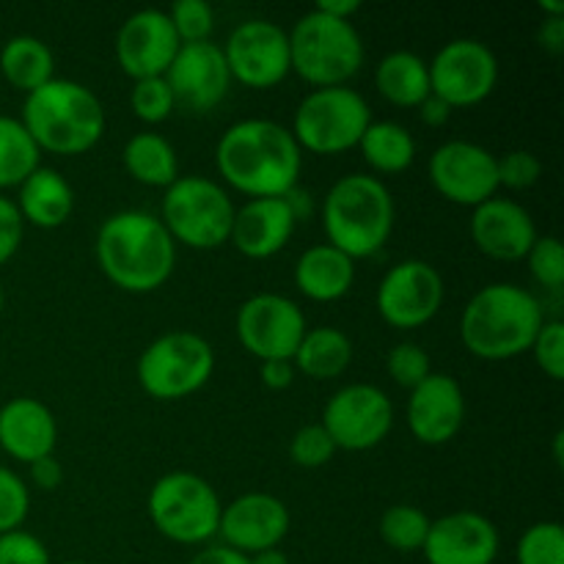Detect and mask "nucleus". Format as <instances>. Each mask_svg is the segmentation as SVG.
I'll use <instances>...</instances> for the list:
<instances>
[{
    "instance_id": "nucleus-1",
    "label": "nucleus",
    "mask_w": 564,
    "mask_h": 564,
    "mask_svg": "<svg viewBox=\"0 0 564 564\" xmlns=\"http://www.w3.org/2000/svg\"><path fill=\"white\" fill-rule=\"evenodd\" d=\"M215 165L229 187L248 198H284L297 187L303 152L290 127L270 119H242L226 127Z\"/></svg>"
},
{
    "instance_id": "nucleus-2",
    "label": "nucleus",
    "mask_w": 564,
    "mask_h": 564,
    "mask_svg": "<svg viewBox=\"0 0 564 564\" xmlns=\"http://www.w3.org/2000/svg\"><path fill=\"white\" fill-rule=\"evenodd\" d=\"M105 279L132 295L160 290L176 268V242L158 215L124 209L102 220L94 242Z\"/></svg>"
},
{
    "instance_id": "nucleus-3",
    "label": "nucleus",
    "mask_w": 564,
    "mask_h": 564,
    "mask_svg": "<svg viewBox=\"0 0 564 564\" xmlns=\"http://www.w3.org/2000/svg\"><path fill=\"white\" fill-rule=\"evenodd\" d=\"M545 323L543 303L523 286L488 284L466 303L460 317L463 347L482 361H512L532 350Z\"/></svg>"
},
{
    "instance_id": "nucleus-4",
    "label": "nucleus",
    "mask_w": 564,
    "mask_h": 564,
    "mask_svg": "<svg viewBox=\"0 0 564 564\" xmlns=\"http://www.w3.org/2000/svg\"><path fill=\"white\" fill-rule=\"evenodd\" d=\"M20 121L39 152L61 158L91 152L102 141L108 124L102 99L69 77H53L42 88L25 94Z\"/></svg>"
},
{
    "instance_id": "nucleus-5",
    "label": "nucleus",
    "mask_w": 564,
    "mask_h": 564,
    "mask_svg": "<svg viewBox=\"0 0 564 564\" xmlns=\"http://www.w3.org/2000/svg\"><path fill=\"white\" fill-rule=\"evenodd\" d=\"M394 196L380 176L347 174L323 198V229L328 246L345 257L369 259L383 251L394 231Z\"/></svg>"
},
{
    "instance_id": "nucleus-6",
    "label": "nucleus",
    "mask_w": 564,
    "mask_h": 564,
    "mask_svg": "<svg viewBox=\"0 0 564 564\" xmlns=\"http://www.w3.org/2000/svg\"><path fill=\"white\" fill-rule=\"evenodd\" d=\"M290 64L314 88L347 86L364 66V39L350 20H334L312 9L286 31Z\"/></svg>"
},
{
    "instance_id": "nucleus-7",
    "label": "nucleus",
    "mask_w": 564,
    "mask_h": 564,
    "mask_svg": "<svg viewBox=\"0 0 564 564\" xmlns=\"http://www.w3.org/2000/svg\"><path fill=\"white\" fill-rule=\"evenodd\" d=\"M235 202L229 191L207 176H180L171 187H165L163 220L165 231L176 246H187L193 251H215L226 246L235 224Z\"/></svg>"
},
{
    "instance_id": "nucleus-8",
    "label": "nucleus",
    "mask_w": 564,
    "mask_h": 564,
    "mask_svg": "<svg viewBox=\"0 0 564 564\" xmlns=\"http://www.w3.org/2000/svg\"><path fill=\"white\" fill-rule=\"evenodd\" d=\"M220 510L218 490L193 471L163 474L147 496L149 521L176 545H207L218 538Z\"/></svg>"
},
{
    "instance_id": "nucleus-9",
    "label": "nucleus",
    "mask_w": 564,
    "mask_h": 564,
    "mask_svg": "<svg viewBox=\"0 0 564 564\" xmlns=\"http://www.w3.org/2000/svg\"><path fill=\"white\" fill-rule=\"evenodd\" d=\"M215 372V350L193 330H169L138 356L135 378L147 397L180 402L202 391Z\"/></svg>"
},
{
    "instance_id": "nucleus-10",
    "label": "nucleus",
    "mask_w": 564,
    "mask_h": 564,
    "mask_svg": "<svg viewBox=\"0 0 564 564\" xmlns=\"http://www.w3.org/2000/svg\"><path fill=\"white\" fill-rule=\"evenodd\" d=\"M372 121V108L356 88H314L295 108L290 132L301 152L334 158L356 149Z\"/></svg>"
},
{
    "instance_id": "nucleus-11",
    "label": "nucleus",
    "mask_w": 564,
    "mask_h": 564,
    "mask_svg": "<svg viewBox=\"0 0 564 564\" xmlns=\"http://www.w3.org/2000/svg\"><path fill=\"white\" fill-rule=\"evenodd\" d=\"M427 66L430 91L452 110L482 105L499 83V58L479 39H452Z\"/></svg>"
},
{
    "instance_id": "nucleus-12",
    "label": "nucleus",
    "mask_w": 564,
    "mask_h": 564,
    "mask_svg": "<svg viewBox=\"0 0 564 564\" xmlns=\"http://www.w3.org/2000/svg\"><path fill=\"white\" fill-rule=\"evenodd\" d=\"M319 424L336 449L369 452L389 438L394 427V405L380 386L350 383L325 402Z\"/></svg>"
},
{
    "instance_id": "nucleus-13",
    "label": "nucleus",
    "mask_w": 564,
    "mask_h": 564,
    "mask_svg": "<svg viewBox=\"0 0 564 564\" xmlns=\"http://www.w3.org/2000/svg\"><path fill=\"white\" fill-rule=\"evenodd\" d=\"M235 334L257 361H292L306 334V317L292 297L259 292L237 308Z\"/></svg>"
},
{
    "instance_id": "nucleus-14",
    "label": "nucleus",
    "mask_w": 564,
    "mask_h": 564,
    "mask_svg": "<svg viewBox=\"0 0 564 564\" xmlns=\"http://www.w3.org/2000/svg\"><path fill=\"white\" fill-rule=\"evenodd\" d=\"M444 279L424 259H405L386 270L375 292L380 319L397 330H413L438 317L444 306Z\"/></svg>"
},
{
    "instance_id": "nucleus-15",
    "label": "nucleus",
    "mask_w": 564,
    "mask_h": 564,
    "mask_svg": "<svg viewBox=\"0 0 564 564\" xmlns=\"http://www.w3.org/2000/svg\"><path fill=\"white\" fill-rule=\"evenodd\" d=\"M220 50H224L231 83H240L246 88L268 91L284 83L292 72L290 36L284 28L270 20L240 22Z\"/></svg>"
},
{
    "instance_id": "nucleus-16",
    "label": "nucleus",
    "mask_w": 564,
    "mask_h": 564,
    "mask_svg": "<svg viewBox=\"0 0 564 564\" xmlns=\"http://www.w3.org/2000/svg\"><path fill=\"white\" fill-rule=\"evenodd\" d=\"M427 174L438 196L457 207H479L499 196V174H496V154L474 141L441 143L427 163Z\"/></svg>"
},
{
    "instance_id": "nucleus-17",
    "label": "nucleus",
    "mask_w": 564,
    "mask_h": 564,
    "mask_svg": "<svg viewBox=\"0 0 564 564\" xmlns=\"http://www.w3.org/2000/svg\"><path fill=\"white\" fill-rule=\"evenodd\" d=\"M163 77L174 94L176 108L198 116L218 108L231 88L224 50L213 42L182 44Z\"/></svg>"
},
{
    "instance_id": "nucleus-18",
    "label": "nucleus",
    "mask_w": 564,
    "mask_h": 564,
    "mask_svg": "<svg viewBox=\"0 0 564 564\" xmlns=\"http://www.w3.org/2000/svg\"><path fill=\"white\" fill-rule=\"evenodd\" d=\"M180 47L182 42L169 14L160 9H141L127 17L113 42L116 64L132 77V83L143 77H163Z\"/></svg>"
},
{
    "instance_id": "nucleus-19",
    "label": "nucleus",
    "mask_w": 564,
    "mask_h": 564,
    "mask_svg": "<svg viewBox=\"0 0 564 564\" xmlns=\"http://www.w3.org/2000/svg\"><path fill=\"white\" fill-rule=\"evenodd\" d=\"M290 527V510L279 496L242 494L220 510L218 538L237 554L253 556L259 551L279 549Z\"/></svg>"
},
{
    "instance_id": "nucleus-20",
    "label": "nucleus",
    "mask_w": 564,
    "mask_h": 564,
    "mask_svg": "<svg viewBox=\"0 0 564 564\" xmlns=\"http://www.w3.org/2000/svg\"><path fill=\"white\" fill-rule=\"evenodd\" d=\"M499 551V529L490 518L457 510L430 523L422 554L427 564H494Z\"/></svg>"
},
{
    "instance_id": "nucleus-21",
    "label": "nucleus",
    "mask_w": 564,
    "mask_h": 564,
    "mask_svg": "<svg viewBox=\"0 0 564 564\" xmlns=\"http://www.w3.org/2000/svg\"><path fill=\"white\" fill-rule=\"evenodd\" d=\"M408 430L424 446H444L466 422V394L452 375L433 372L411 391L405 408Z\"/></svg>"
},
{
    "instance_id": "nucleus-22",
    "label": "nucleus",
    "mask_w": 564,
    "mask_h": 564,
    "mask_svg": "<svg viewBox=\"0 0 564 564\" xmlns=\"http://www.w3.org/2000/svg\"><path fill=\"white\" fill-rule=\"evenodd\" d=\"M468 231L474 246L496 262H521L540 237L532 213L512 198L499 196L471 209Z\"/></svg>"
},
{
    "instance_id": "nucleus-23",
    "label": "nucleus",
    "mask_w": 564,
    "mask_h": 564,
    "mask_svg": "<svg viewBox=\"0 0 564 564\" xmlns=\"http://www.w3.org/2000/svg\"><path fill=\"white\" fill-rule=\"evenodd\" d=\"M297 218L286 198H248L237 207L229 242L246 259H270L284 251L295 235Z\"/></svg>"
},
{
    "instance_id": "nucleus-24",
    "label": "nucleus",
    "mask_w": 564,
    "mask_h": 564,
    "mask_svg": "<svg viewBox=\"0 0 564 564\" xmlns=\"http://www.w3.org/2000/svg\"><path fill=\"white\" fill-rule=\"evenodd\" d=\"M58 446V422L36 397H14L0 408V449L17 463L42 460Z\"/></svg>"
},
{
    "instance_id": "nucleus-25",
    "label": "nucleus",
    "mask_w": 564,
    "mask_h": 564,
    "mask_svg": "<svg viewBox=\"0 0 564 564\" xmlns=\"http://www.w3.org/2000/svg\"><path fill=\"white\" fill-rule=\"evenodd\" d=\"M22 224L36 229H58L75 213V191L61 171L39 165L20 187L14 198Z\"/></svg>"
},
{
    "instance_id": "nucleus-26",
    "label": "nucleus",
    "mask_w": 564,
    "mask_h": 564,
    "mask_svg": "<svg viewBox=\"0 0 564 564\" xmlns=\"http://www.w3.org/2000/svg\"><path fill=\"white\" fill-rule=\"evenodd\" d=\"M295 286L303 297L314 303L341 301L356 281V262L339 248L319 242L306 248L295 262Z\"/></svg>"
},
{
    "instance_id": "nucleus-27",
    "label": "nucleus",
    "mask_w": 564,
    "mask_h": 564,
    "mask_svg": "<svg viewBox=\"0 0 564 564\" xmlns=\"http://www.w3.org/2000/svg\"><path fill=\"white\" fill-rule=\"evenodd\" d=\"M375 88L394 108H419L430 97V66L411 50H394L375 66Z\"/></svg>"
},
{
    "instance_id": "nucleus-28",
    "label": "nucleus",
    "mask_w": 564,
    "mask_h": 564,
    "mask_svg": "<svg viewBox=\"0 0 564 564\" xmlns=\"http://www.w3.org/2000/svg\"><path fill=\"white\" fill-rule=\"evenodd\" d=\"M352 361V341L345 330L334 325L306 328L301 345H297L292 364L295 372L306 375L308 380H336L345 375Z\"/></svg>"
},
{
    "instance_id": "nucleus-29",
    "label": "nucleus",
    "mask_w": 564,
    "mask_h": 564,
    "mask_svg": "<svg viewBox=\"0 0 564 564\" xmlns=\"http://www.w3.org/2000/svg\"><path fill=\"white\" fill-rule=\"evenodd\" d=\"M124 171L147 187H171L180 180V158L169 138L160 132H135L121 152Z\"/></svg>"
},
{
    "instance_id": "nucleus-30",
    "label": "nucleus",
    "mask_w": 564,
    "mask_h": 564,
    "mask_svg": "<svg viewBox=\"0 0 564 564\" xmlns=\"http://www.w3.org/2000/svg\"><path fill=\"white\" fill-rule=\"evenodd\" d=\"M0 75L11 88L31 94L55 77V55L47 42L36 36H11L0 47Z\"/></svg>"
},
{
    "instance_id": "nucleus-31",
    "label": "nucleus",
    "mask_w": 564,
    "mask_h": 564,
    "mask_svg": "<svg viewBox=\"0 0 564 564\" xmlns=\"http://www.w3.org/2000/svg\"><path fill=\"white\" fill-rule=\"evenodd\" d=\"M356 149H361L369 169L383 176L402 174L416 160V141L400 121H372Z\"/></svg>"
},
{
    "instance_id": "nucleus-32",
    "label": "nucleus",
    "mask_w": 564,
    "mask_h": 564,
    "mask_svg": "<svg viewBox=\"0 0 564 564\" xmlns=\"http://www.w3.org/2000/svg\"><path fill=\"white\" fill-rule=\"evenodd\" d=\"M42 165V152L20 119L0 116V193L20 187Z\"/></svg>"
},
{
    "instance_id": "nucleus-33",
    "label": "nucleus",
    "mask_w": 564,
    "mask_h": 564,
    "mask_svg": "<svg viewBox=\"0 0 564 564\" xmlns=\"http://www.w3.org/2000/svg\"><path fill=\"white\" fill-rule=\"evenodd\" d=\"M430 516L422 507L394 505L380 516L378 534L391 551L400 554H422L424 540L430 534Z\"/></svg>"
},
{
    "instance_id": "nucleus-34",
    "label": "nucleus",
    "mask_w": 564,
    "mask_h": 564,
    "mask_svg": "<svg viewBox=\"0 0 564 564\" xmlns=\"http://www.w3.org/2000/svg\"><path fill=\"white\" fill-rule=\"evenodd\" d=\"M518 564H564V529L560 521L532 523L516 545Z\"/></svg>"
},
{
    "instance_id": "nucleus-35",
    "label": "nucleus",
    "mask_w": 564,
    "mask_h": 564,
    "mask_svg": "<svg viewBox=\"0 0 564 564\" xmlns=\"http://www.w3.org/2000/svg\"><path fill=\"white\" fill-rule=\"evenodd\" d=\"M386 372H389V378L400 389L413 391L433 375V361H430L427 350L422 345H416V341H400L386 356Z\"/></svg>"
},
{
    "instance_id": "nucleus-36",
    "label": "nucleus",
    "mask_w": 564,
    "mask_h": 564,
    "mask_svg": "<svg viewBox=\"0 0 564 564\" xmlns=\"http://www.w3.org/2000/svg\"><path fill=\"white\" fill-rule=\"evenodd\" d=\"M130 108L143 124H163L176 108L165 77H143V80L132 83Z\"/></svg>"
},
{
    "instance_id": "nucleus-37",
    "label": "nucleus",
    "mask_w": 564,
    "mask_h": 564,
    "mask_svg": "<svg viewBox=\"0 0 564 564\" xmlns=\"http://www.w3.org/2000/svg\"><path fill=\"white\" fill-rule=\"evenodd\" d=\"M165 14H169L182 44L209 42V36H213L215 11L207 0H176Z\"/></svg>"
},
{
    "instance_id": "nucleus-38",
    "label": "nucleus",
    "mask_w": 564,
    "mask_h": 564,
    "mask_svg": "<svg viewBox=\"0 0 564 564\" xmlns=\"http://www.w3.org/2000/svg\"><path fill=\"white\" fill-rule=\"evenodd\" d=\"M527 264L532 279L540 286L551 292H560L564 286V248L560 237L543 235L534 240V246L529 248Z\"/></svg>"
},
{
    "instance_id": "nucleus-39",
    "label": "nucleus",
    "mask_w": 564,
    "mask_h": 564,
    "mask_svg": "<svg viewBox=\"0 0 564 564\" xmlns=\"http://www.w3.org/2000/svg\"><path fill=\"white\" fill-rule=\"evenodd\" d=\"M336 452L339 449H336L334 441H330V435L325 433L319 422L301 427L290 441V460L297 468H308V471L328 466Z\"/></svg>"
},
{
    "instance_id": "nucleus-40",
    "label": "nucleus",
    "mask_w": 564,
    "mask_h": 564,
    "mask_svg": "<svg viewBox=\"0 0 564 564\" xmlns=\"http://www.w3.org/2000/svg\"><path fill=\"white\" fill-rule=\"evenodd\" d=\"M28 512H31V490L25 479L0 466V534L22 529Z\"/></svg>"
},
{
    "instance_id": "nucleus-41",
    "label": "nucleus",
    "mask_w": 564,
    "mask_h": 564,
    "mask_svg": "<svg viewBox=\"0 0 564 564\" xmlns=\"http://www.w3.org/2000/svg\"><path fill=\"white\" fill-rule=\"evenodd\" d=\"M496 174H499V187L507 191H529L543 176V163L529 149H512L496 158Z\"/></svg>"
},
{
    "instance_id": "nucleus-42",
    "label": "nucleus",
    "mask_w": 564,
    "mask_h": 564,
    "mask_svg": "<svg viewBox=\"0 0 564 564\" xmlns=\"http://www.w3.org/2000/svg\"><path fill=\"white\" fill-rule=\"evenodd\" d=\"M532 358L543 375L551 380L564 378V323L562 319H545L540 334L532 341Z\"/></svg>"
},
{
    "instance_id": "nucleus-43",
    "label": "nucleus",
    "mask_w": 564,
    "mask_h": 564,
    "mask_svg": "<svg viewBox=\"0 0 564 564\" xmlns=\"http://www.w3.org/2000/svg\"><path fill=\"white\" fill-rule=\"evenodd\" d=\"M0 564H53L50 551L36 534L25 529L0 534Z\"/></svg>"
},
{
    "instance_id": "nucleus-44",
    "label": "nucleus",
    "mask_w": 564,
    "mask_h": 564,
    "mask_svg": "<svg viewBox=\"0 0 564 564\" xmlns=\"http://www.w3.org/2000/svg\"><path fill=\"white\" fill-rule=\"evenodd\" d=\"M22 235H25V224H22L14 198L0 193V264H6L20 251Z\"/></svg>"
},
{
    "instance_id": "nucleus-45",
    "label": "nucleus",
    "mask_w": 564,
    "mask_h": 564,
    "mask_svg": "<svg viewBox=\"0 0 564 564\" xmlns=\"http://www.w3.org/2000/svg\"><path fill=\"white\" fill-rule=\"evenodd\" d=\"M259 378L264 389L286 391L295 380V364L292 361H259Z\"/></svg>"
},
{
    "instance_id": "nucleus-46",
    "label": "nucleus",
    "mask_w": 564,
    "mask_h": 564,
    "mask_svg": "<svg viewBox=\"0 0 564 564\" xmlns=\"http://www.w3.org/2000/svg\"><path fill=\"white\" fill-rule=\"evenodd\" d=\"M31 482L36 485L39 490H55L61 482H64V468L55 460V455L42 457V460L31 463Z\"/></svg>"
},
{
    "instance_id": "nucleus-47",
    "label": "nucleus",
    "mask_w": 564,
    "mask_h": 564,
    "mask_svg": "<svg viewBox=\"0 0 564 564\" xmlns=\"http://www.w3.org/2000/svg\"><path fill=\"white\" fill-rule=\"evenodd\" d=\"M538 42L545 53L562 55L564 53V17H545L538 31Z\"/></svg>"
},
{
    "instance_id": "nucleus-48",
    "label": "nucleus",
    "mask_w": 564,
    "mask_h": 564,
    "mask_svg": "<svg viewBox=\"0 0 564 564\" xmlns=\"http://www.w3.org/2000/svg\"><path fill=\"white\" fill-rule=\"evenodd\" d=\"M187 564H251L246 554H237L229 545H204L196 556Z\"/></svg>"
},
{
    "instance_id": "nucleus-49",
    "label": "nucleus",
    "mask_w": 564,
    "mask_h": 564,
    "mask_svg": "<svg viewBox=\"0 0 564 564\" xmlns=\"http://www.w3.org/2000/svg\"><path fill=\"white\" fill-rule=\"evenodd\" d=\"M452 113H455V110H452L444 99L435 97V94H430V97L419 105V116H422V121L427 127H444L446 121L452 119Z\"/></svg>"
},
{
    "instance_id": "nucleus-50",
    "label": "nucleus",
    "mask_w": 564,
    "mask_h": 564,
    "mask_svg": "<svg viewBox=\"0 0 564 564\" xmlns=\"http://www.w3.org/2000/svg\"><path fill=\"white\" fill-rule=\"evenodd\" d=\"M314 9H317L319 14L334 17V20H350L352 22V17L361 11V3H358V0H319Z\"/></svg>"
},
{
    "instance_id": "nucleus-51",
    "label": "nucleus",
    "mask_w": 564,
    "mask_h": 564,
    "mask_svg": "<svg viewBox=\"0 0 564 564\" xmlns=\"http://www.w3.org/2000/svg\"><path fill=\"white\" fill-rule=\"evenodd\" d=\"M251 564H290V556L284 554L281 549H270V551H259V554L248 556Z\"/></svg>"
},
{
    "instance_id": "nucleus-52",
    "label": "nucleus",
    "mask_w": 564,
    "mask_h": 564,
    "mask_svg": "<svg viewBox=\"0 0 564 564\" xmlns=\"http://www.w3.org/2000/svg\"><path fill=\"white\" fill-rule=\"evenodd\" d=\"M538 6L545 17H564V3L560 0H540Z\"/></svg>"
},
{
    "instance_id": "nucleus-53",
    "label": "nucleus",
    "mask_w": 564,
    "mask_h": 564,
    "mask_svg": "<svg viewBox=\"0 0 564 564\" xmlns=\"http://www.w3.org/2000/svg\"><path fill=\"white\" fill-rule=\"evenodd\" d=\"M562 444H564V433L554 435V457H556V466H562Z\"/></svg>"
},
{
    "instance_id": "nucleus-54",
    "label": "nucleus",
    "mask_w": 564,
    "mask_h": 564,
    "mask_svg": "<svg viewBox=\"0 0 564 564\" xmlns=\"http://www.w3.org/2000/svg\"><path fill=\"white\" fill-rule=\"evenodd\" d=\"M3 306H6V295H3V286H0V314H3Z\"/></svg>"
},
{
    "instance_id": "nucleus-55",
    "label": "nucleus",
    "mask_w": 564,
    "mask_h": 564,
    "mask_svg": "<svg viewBox=\"0 0 564 564\" xmlns=\"http://www.w3.org/2000/svg\"><path fill=\"white\" fill-rule=\"evenodd\" d=\"M64 564H88V562H64Z\"/></svg>"
}]
</instances>
